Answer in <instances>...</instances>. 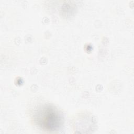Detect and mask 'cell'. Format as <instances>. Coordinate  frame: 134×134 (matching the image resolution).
<instances>
[{
    "instance_id": "1",
    "label": "cell",
    "mask_w": 134,
    "mask_h": 134,
    "mask_svg": "<svg viewBox=\"0 0 134 134\" xmlns=\"http://www.w3.org/2000/svg\"><path fill=\"white\" fill-rule=\"evenodd\" d=\"M36 118L40 126L50 131H54L59 128L62 122L59 113L54 108L50 107H44L40 110Z\"/></svg>"
}]
</instances>
